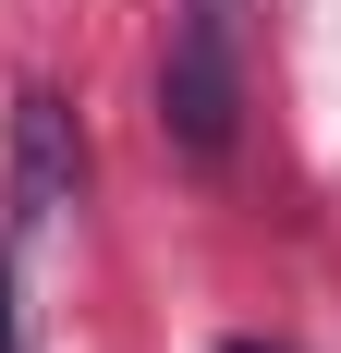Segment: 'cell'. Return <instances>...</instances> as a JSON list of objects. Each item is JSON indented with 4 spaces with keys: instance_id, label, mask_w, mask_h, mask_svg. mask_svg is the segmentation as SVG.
<instances>
[{
    "instance_id": "7a4b0ae2",
    "label": "cell",
    "mask_w": 341,
    "mask_h": 353,
    "mask_svg": "<svg viewBox=\"0 0 341 353\" xmlns=\"http://www.w3.org/2000/svg\"><path fill=\"white\" fill-rule=\"evenodd\" d=\"M73 195H86V134H73V110L49 98V85H25V98H12V208L61 219Z\"/></svg>"
},
{
    "instance_id": "6da1fadb",
    "label": "cell",
    "mask_w": 341,
    "mask_h": 353,
    "mask_svg": "<svg viewBox=\"0 0 341 353\" xmlns=\"http://www.w3.org/2000/svg\"><path fill=\"white\" fill-rule=\"evenodd\" d=\"M232 110H244L232 12H220V0H170V49H159V134L183 146V159H232Z\"/></svg>"
},
{
    "instance_id": "277c9868",
    "label": "cell",
    "mask_w": 341,
    "mask_h": 353,
    "mask_svg": "<svg viewBox=\"0 0 341 353\" xmlns=\"http://www.w3.org/2000/svg\"><path fill=\"white\" fill-rule=\"evenodd\" d=\"M232 353H269V341H232Z\"/></svg>"
},
{
    "instance_id": "5b68a950",
    "label": "cell",
    "mask_w": 341,
    "mask_h": 353,
    "mask_svg": "<svg viewBox=\"0 0 341 353\" xmlns=\"http://www.w3.org/2000/svg\"><path fill=\"white\" fill-rule=\"evenodd\" d=\"M220 12H244V0H220Z\"/></svg>"
},
{
    "instance_id": "3957f363",
    "label": "cell",
    "mask_w": 341,
    "mask_h": 353,
    "mask_svg": "<svg viewBox=\"0 0 341 353\" xmlns=\"http://www.w3.org/2000/svg\"><path fill=\"white\" fill-rule=\"evenodd\" d=\"M0 353H12V292H0Z\"/></svg>"
}]
</instances>
